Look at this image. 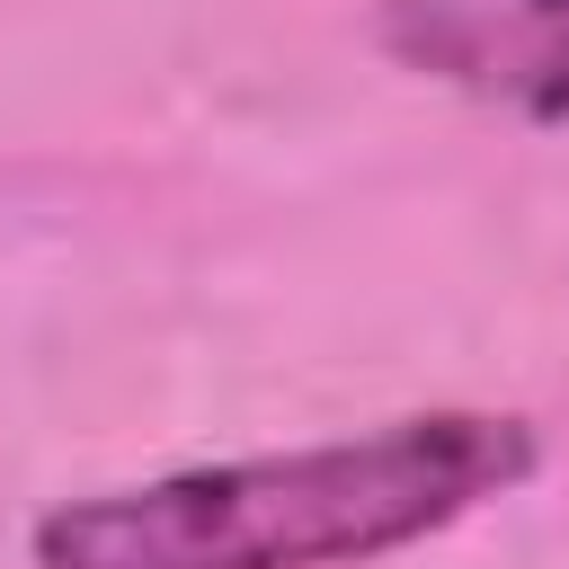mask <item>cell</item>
Here are the masks:
<instances>
[{
  "label": "cell",
  "mask_w": 569,
  "mask_h": 569,
  "mask_svg": "<svg viewBox=\"0 0 569 569\" xmlns=\"http://www.w3.org/2000/svg\"><path fill=\"white\" fill-rule=\"evenodd\" d=\"M542 471L516 409H409L356 436L187 462L36 516V569H365Z\"/></svg>",
  "instance_id": "6da1fadb"
},
{
  "label": "cell",
  "mask_w": 569,
  "mask_h": 569,
  "mask_svg": "<svg viewBox=\"0 0 569 569\" xmlns=\"http://www.w3.org/2000/svg\"><path fill=\"white\" fill-rule=\"evenodd\" d=\"M382 44L533 124L569 116V0H391Z\"/></svg>",
  "instance_id": "7a4b0ae2"
}]
</instances>
